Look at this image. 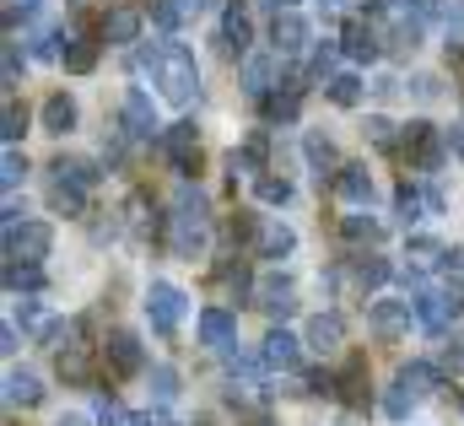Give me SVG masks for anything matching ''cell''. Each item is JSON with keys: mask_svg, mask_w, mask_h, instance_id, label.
Instances as JSON below:
<instances>
[{"mask_svg": "<svg viewBox=\"0 0 464 426\" xmlns=\"http://www.w3.org/2000/svg\"><path fill=\"white\" fill-rule=\"evenodd\" d=\"M341 394L346 405H367V356H351L346 373H341Z\"/></svg>", "mask_w": 464, "mask_h": 426, "instance_id": "cb8c5ba5", "label": "cell"}, {"mask_svg": "<svg viewBox=\"0 0 464 426\" xmlns=\"http://www.w3.org/2000/svg\"><path fill=\"white\" fill-rule=\"evenodd\" d=\"M276 71H281V54H254V60L243 65V87H248V98H270Z\"/></svg>", "mask_w": 464, "mask_h": 426, "instance_id": "9a60e30c", "label": "cell"}, {"mask_svg": "<svg viewBox=\"0 0 464 426\" xmlns=\"http://www.w3.org/2000/svg\"><path fill=\"white\" fill-rule=\"evenodd\" d=\"M400 216H405V221L421 216V195H416V189H400Z\"/></svg>", "mask_w": 464, "mask_h": 426, "instance_id": "bcb514c9", "label": "cell"}, {"mask_svg": "<svg viewBox=\"0 0 464 426\" xmlns=\"http://www.w3.org/2000/svg\"><path fill=\"white\" fill-rule=\"evenodd\" d=\"M135 426H173V421H162V416H135Z\"/></svg>", "mask_w": 464, "mask_h": 426, "instance_id": "db71d44e", "label": "cell"}, {"mask_svg": "<svg viewBox=\"0 0 464 426\" xmlns=\"http://www.w3.org/2000/svg\"><path fill=\"white\" fill-rule=\"evenodd\" d=\"M140 38V11L135 5H114L103 16V44H135Z\"/></svg>", "mask_w": 464, "mask_h": 426, "instance_id": "e0dca14e", "label": "cell"}, {"mask_svg": "<svg viewBox=\"0 0 464 426\" xmlns=\"http://www.w3.org/2000/svg\"><path fill=\"white\" fill-rule=\"evenodd\" d=\"M54 179L71 184V189H92V184H98V168L82 162V157H60V162H54Z\"/></svg>", "mask_w": 464, "mask_h": 426, "instance_id": "7402d4cb", "label": "cell"}, {"mask_svg": "<svg viewBox=\"0 0 464 426\" xmlns=\"http://www.w3.org/2000/svg\"><path fill=\"white\" fill-rule=\"evenodd\" d=\"M335 195L351 200V206H367V200H372V179H367V168H356V162L341 168V173H335Z\"/></svg>", "mask_w": 464, "mask_h": 426, "instance_id": "ac0fdd59", "label": "cell"}, {"mask_svg": "<svg viewBox=\"0 0 464 426\" xmlns=\"http://www.w3.org/2000/svg\"><path fill=\"white\" fill-rule=\"evenodd\" d=\"M443 362H449V373H464V334H454V345H449Z\"/></svg>", "mask_w": 464, "mask_h": 426, "instance_id": "681fc988", "label": "cell"}, {"mask_svg": "<svg viewBox=\"0 0 464 426\" xmlns=\"http://www.w3.org/2000/svg\"><path fill=\"white\" fill-rule=\"evenodd\" d=\"M443 27H449V54H454V49H464V5H454V11L443 16Z\"/></svg>", "mask_w": 464, "mask_h": 426, "instance_id": "60d3db41", "label": "cell"}, {"mask_svg": "<svg viewBox=\"0 0 464 426\" xmlns=\"http://www.w3.org/2000/svg\"><path fill=\"white\" fill-rule=\"evenodd\" d=\"M38 11V0H5V27H16V22H27Z\"/></svg>", "mask_w": 464, "mask_h": 426, "instance_id": "ee69618b", "label": "cell"}, {"mask_svg": "<svg viewBox=\"0 0 464 426\" xmlns=\"http://www.w3.org/2000/svg\"><path fill=\"white\" fill-rule=\"evenodd\" d=\"M103 362H109V373H114V378L140 373V340H135V334H124V329L109 334V340H103Z\"/></svg>", "mask_w": 464, "mask_h": 426, "instance_id": "ba28073f", "label": "cell"}, {"mask_svg": "<svg viewBox=\"0 0 464 426\" xmlns=\"http://www.w3.org/2000/svg\"><path fill=\"white\" fill-rule=\"evenodd\" d=\"M259 200L286 206V200H292V184H286V179H259Z\"/></svg>", "mask_w": 464, "mask_h": 426, "instance_id": "74e56055", "label": "cell"}, {"mask_svg": "<svg viewBox=\"0 0 464 426\" xmlns=\"http://www.w3.org/2000/svg\"><path fill=\"white\" fill-rule=\"evenodd\" d=\"M206 232H211V216H206V195L200 189H179V200H173V248L184 254V259H195L200 248H206Z\"/></svg>", "mask_w": 464, "mask_h": 426, "instance_id": "7a4b0ae2", "label": "cell"}, {"mask_svg": "<svg viewBox=\"0 0 464 426\" xmlns=\"http://www.w3.org/2000/svg\"><path fill=\"white\" fill-rule=\"evenodd\" d=\"M22 329H27L33 340H49V334H54V319L44 314V303H22Z\"/></svg>", "mask_w": 464, "mask_h": 426, "instance_id": "d6a6232c", "label": "cell"}, {"mask_svg": "<svg viewBox=\"0 0 464 426\" xmlns=\"http://www.w3.org/2000/svg\"><path fill=\"white\" fill-rule=\"evenodd\" d=\"M5 286H11V292H44V270L11 259V265H5Z\"/></svg>", "mask_w": 464, "mask_h": 426, "instance_id": "4316f807", "label": "cell"}, {"mask_svg": "<svg viewBox=\"0 0 464 426\" xmlns=\"http://www.w3.org/2000/svg\"><path fill=\"white\" fill-rule=\"evenodd\" d=\"M297 248V232L286 227V221H265L259 227V254L265 259H281V254H292Z\"/></svg>", "mask_w": 464, "mask_h": 426, "instance_id": "d6986e66", "label": "cell"}, {"mask_svg": "<svg viewBox=\"0 0 464 426\" xmlns=\"http://www.w3.org/2000/svg\"><path fill=\"white\" fill-rule=\"evenodd\" d=\"M341 340H346L341 314H319V319L308 324V345H314V351H330V345H341Z\"/></svg>", "mask_w": 464, "mask_h": 426, "instance_id": "44dd1931", "label": "cell"}, {"mask_svg": "<svg viewBox=\"0 0 464 426\" xmlns=\"http://www.w3.org/2000/svg\"><path fill=\"white\" fill-rule=\"evenodd\" d=\"M162 151L173 157L179 173H195V157H200V146H195V124H173V130L162 135Z\"/></svg>", "mask_w": 464, "mask_h": 426, "instance_id": "4fadbf2b", "label": "cell"}, {"mask_svg": "<svg viewBox=\"0 0 464 426\" xmlns=\"http://www.w3.org/2000/svg\"><path fill=\"white\" fill-rule=\"evenodd\" d=\"M389 276H394V270H389L383 259H367V265H362V286H383Z\"/></svg>", "mask_w": 464, "mask_h": 426, "instance_id": "7bdbcfd3", "label": "cell"}, {"mask_svg": "<svg viewBox=\"0 0 464 426\" xmlns=\"http://www.w3.org/2000/svg\"><path fill=\"white\" fill-rule=\"evenodd\" d=\"M22 173H27V162L16 157V146H5V162H0V184H5V189H16V184H22Z\"/></svg>", "mask_w": 464, "mask_h": 426, "instance_id": "d590c367", "label": "cell"}, {"mask_svg": "<svg viewBox=\"0 0 464 426\" xmlns=\"http://www.w3.org/2000/svg\"><path fill=\"white\" fill-rule=\"evenodd\" d=\"M330 98H335L341 108H351L356 98H362V82H356V76H330Z\"/></svg>", "mask_w": 464, "mask_h": 426, "instance_id": "e575fe53", "label": "cell"}, {"mask_svg": "<svg viewBox=\"0 0 464 426\" xmlns=\"http://www.w3.org/2000/svg\"><path fill=\"white\" fill-rule=\"evenodd\" d=\"M179 16H184L179 0H151V22H157V27H179Z\"/></svg>", "mask_w": 464, "mask_h": 426, "instance_id": "f35d334b", "label": "cell"}, {"mask_svg": "<svg viewBox=\"0 0 464 426\" xmlns=\"http://www.w3.org/2000/svg\"><path fill=\"white\" fill-rule=\"evenodd\" d=\"M411 314H416V303H372V334H383V340H394V334H405L411 329Z\"/></svg>", "mask_w": 464, "mask_h": 426, "instance_id": "7c38bea8", "label": "cell"}, {"mask_svg": "<svg viewBox=\"0 0 464 426\" xmlns=\"http://www.w3.org/2000/svg\"><path fill=\"white\" fill-rule=\"evenodd\" d=\"M449 314H459V303L449 297V286H443V292H421V297H416V324H421L427 334H443Z\"/></svg>", "mask_w": 464, "mask_h": 426, "instance_id": "9c48e42d", "label": "cell"}, {"mask_svg": "<svg viewBox=\"0 0 464 426\" xmlns=\"http://www.w3.org/2000/svg\"><path fill=\"white\" fill-rule=\"evenodd\" d=\"M200 340H206L211 351H232V340H237V319H232L227 308H206V314H200Z\"/></svg>", "mask_w": 464, "mask_h": 426, "instance_id": "5bb4252c", "label": "cell"}, {"mask_svg": "<svg viewBox=\"0 0 464 426\" xmlns=\"http://www.w3.org/2000/svg\"><path fill=\"white\" fill-rule=\"evenodd\" d=\"M44 130H49V135H65V130H76V103H71L65 92H54V98L44 103Z\"/></svg>", "mask_w": 464, "mask_h": 426, "instance_id": "603a6c76", "label": "cell"}, {"mask_svg": "<svg viewBox=\"0 0 464 426\" xmlns=\"http://www.w3.org/2000/svg\"><path fill=\"white\" fill-rule=\"evenodd\" d=\"M259 103H265V119H270V124H292V119H297V87L270 92V98H259Z\"/></svg>", "mask_w": 464, "mask_h": 426, "instance_id": "83f0119b", "label": "cell"}, {"mask_svg": "<svg viewBox=\"0 0 464 426\" xmlns=\"http://www.w3.org/2000/svg\"><path fill=\"white\" fill-rule=\"evenodd\" d=\"M400 146L416 157V168H438V162H443V146H449V135H438L432 124H405Z\"/></svg>", "mask_w": 464, "mask_h": 426, "instance_id": "8992f818", "label": "cell"}, {"mask_svg": "<svg viewBox=\"0 0 464 426\" xmlns=\"http://www.w3.org/2000/svg\"><path fill=\"white\" fill-rule=\"evenodd\" d=\"M411 254H416V259H438V254H443V248H438V243H432V237H411Z\"/></svg>", "mask_w": 464, "mask_h": 426, "instance_id": "c3c4849f", "label": "cell"}, {"mask_svg": "<svg viewBox=\"0 0 464 426\" xmlns=\"http://www.w3.org/2000/svg\"><path fill=\"white\" fill-rule=\"evenodd\" d=\"M49 206L54 211H71V216H82V206H87V189H71V184H49Z\"/></svg>", "mask_w": 464, "mask_h": 426, "instance_id": "4dcf8cb0", "label": "cell"}, {"mask_svg": "<svg viewBox=\"0 0 464 426\" xmlns=\"http://www.w3.org/2000/svg\"><path fill=\"white\" fill-rule=\"evenodd\" d=\"M38 400H44V378H38L33 367H11V373H5V405L33 411Z\"/></svg>", "mask_w": 464, "mask_h": 426, "instance_id": "8fae6325", "label": "cell"}, {"mask_svg": "<svg viewBox=\"0 0 464 426\" xmlns=\"http://www.w3.org/2000/svg\"><path fill=\"white\" fill-rule=\"evenodd\" d=\"M346 237H356V243H378V237H383V221H378V216H346Z\"/></svg>", "mask_w": 464, "mask_h": 426, "instance_id": "836d02e7", "label": "cell"}, {"mask_svg": "<svg viewBox=\"0 0 464 426\" xmlns=\"http://www.w3.org/2000/svg\"><path fill=\"white\" fill-rule=\"evenodd\" d=\"M265 367H281V373H292V367H303V351H297V340L286 334V329H270L265 334Z\"/></svg>", "mask_w": 464, "mask_h": 426, "instance_id": "2e32d148", "label": "cell"}, {"mask_svg": "<svg viewBox=\"0 0 464 426\" xmlns=\"http://www.w3.org/2000/svg\"><path fill=\"white\" fill-rule=\"evenodd\" d=\"M60 378L87 383V345H60Z\"/></svg>", "mask_w": 464, "mask_h": 426, "instance_id": "f546056e", "label": "cell"}, {"mask_svg": "<svg viewBox=\"0 0 464 426\" xmlns=\"http://www.w3.org/2000/svg\"><path fill=\"white\" fill-rule=\"evenodd\" d=\"M146 319L157 334H173L179 324H184V292L173 286V281H151V292H146Z\"/></svg>", "mask_w": 464, "mask_h": 426, "instance_id": "5b68a950", "label": "cell"}, {"mask_svg": "<svg viewBox=\"0 0 464 426\" xmlns=\"http://www.w3.org/2000/svg\"><path fill=\"white\" fill-rule=\"evenodd\" d=\"M367 140L372 146H394V124L389 119H367Z\"/></svg>", "mask_w": 464, "mask_h": 426, "instance_id": "b9f144b4", "label": "cell"}, {"mask_svg": "<svg viewBox=\"0 0 464 426\" xmlns=\"http://www.w3.org/2000/svg\"><path fill=\"white\" fill-rule=\"evenodd\" d=\"M303 157H308V168H314L319 179H324V168H335V146H330L324 135H308V140H303Z\"/></svg>", "mask_w": 464, "mask_h": 426, "instance_id": "f1b7e54d", "label": "cell"}, {"mask_svg": "<svg viewBox=\"0 0 464 426\" xmlns=\"http://www.w3.org/2000/svg\"><path fill=\"white\" fill-rule=\"evenodd\" d=\"M16 76H22V54L16 44H5V87H16Z\"/></svg>", "mask_w": 464, "mask_h": 426, "instance_id": "7dc6e473", "label": "cell"}, {"mask_svg": "<svg viewBox=\"0 0 464 426\" xmlns=\"http://www.w3.org/2000/svg\"><path fill=\"white\" fill-rule=\"evenodd\" d=\"M98 65V44H87V38H76L71 49H65V71H76V76H87Z\"/></svg>", "mask_w": 464, "mask_h": 426, "instance_id": "1f68e13d", "label": "cell"}, {"mask_svg": "<svg viewBox=\"0 0 464 426\" xmlns=\"http://www.w3.org/2000/svg\"><path fill=\"white\" fill-rule=\"evenodd\" d=\"M157 87H162V98L173 108L195 103V92H200V71H195V54L189 49H179V44H168L162 54H157Z\"/></svg>", "mask_w": 464, "mask_h": 426, "instance_id": "6da1fadb", "label": "cell"}, {"mask_svg": "<svg viewBox=\"0 0 464 426\" xmlns=\"http://www.w3.org/2000/svg\"><path fill=\"white\" fill-rule=\"evenodd\" d=\"M151 394L168 405V400L179 394V373H173V367H157V373H151Z\"/></svg>", "mask_w": 464, "mask_h": 426, "instance_id": "8d00e7d4", "label": "cell"}, {"mask_svg": "<svg viewBox=\"0 0 464 426\" xmlns=\"http://www.w3.org/2000/svg\"><path fill=\"white\" fill-rule=\"evenodd\" d=\"M49 243H54V232H49V221H16V227H5V259H22V265H38V259L49 254Z\"/></svg>", "mask_w": 464, "mask_h": 426, "instance_id": "277c9868", "label": "cell"}, {"mask_svg": "<svg viewBox=\"0 0 464 426\" xmlns=\"http://www.w3.org/2000/svg\"><path fill=\"white\" fill-rule=\"evenodd\" d=\"M206 5H211V0H179V11H184V16H189V11H206Z\"/></svg>", "mask_w": 464, "mask_h": 426, "instance_id": "f5cc1de1", "label": "cell"}, {"mask_svg": "<svg viewBox=\"0 0 464 426\" xmlns=\"http://www.w3.org/2000/svg\"><path fill=\"white\" fill-rule=\"evenodd\" d=\"M0 351H5V356L16 351V324H5V329H0Z\"/></svg>", "mask_w": 464, "mask_h": 426, "instance_id": "f907efd6", "label": "cell"}, {"mask_svg": "<svg viewBox=\"0 0 464 426\" xmlns=\"http://www.w3.org/2000/svg\"><path fill=\"white\" fill-rule=\"evenodd\" d=\"M346 54L351 60H372V54H378V38H372V27H367L362 16L346 22Z\"/></svg>", "mask_w": 464, "mask_h": 426, "instance_id": "d4e9b609", "label": "cell"}, {"mask_svg": "<svg viewBox=\"0 0 464 426\" xmlns=\"http://www.w3.org/2000/svg\"><path fill=\"white\" fill-rule=\"evenodd\" d=\"M265 5H270V11H286V5H292V0H265Z\"/></svg>", "mask_w": 464, "mask_h": 426, "instance_id": "9f6ffc18", "label": "cell"}, {"mask_svg": "<svg viewBox=\"0 0 464 426\" xmlns=\"http://www.w3.org/2000/svg\"><path fill=\"white\" fill-rule=\"evenodd\" d=\"M259 308L276 314V319H286L292 314V281H265L259 286Z\"/></svg>", "mask_w": 464, "mask_h": 426, "instance_id": "484cf974", "label": "cell"}, {"mask_svg": "<svg viewBox=\"0 0 464 426\" xmlns=\"http://www.w3.org/2000/svg\"><path fill=\"white\" fill-rule=\"evenodd\" d=\"M217 276H222V286H232V292H248V270L243 265H222Z\"/></svg>", "mask_w": 464, "mask_h": 426, "instance_id": "f6af8a7d", "label": "cell"}, {"mask_svg": "<svg viewBox=\"0 0 464 426\" xmlns=\"http://www.w3.org/2000/svg\"><path fill=\"white\" fill-rule=\"evenodd\" d=\"M60 426H87V416H60Z\"/></svg>", "mask_w": 464, "mask_h": 426, "instance_id": "11a10c76", "label": "cell"}, {"mask_svg": "<svg viewBox=\"0 0 464 426\" xmlns=\"http://www.w3.org/2000/svg\"><path fill=\"white\" fill-rule=\"evenodd\" d=\"M22 130H27V113H22L16 103H5V130H0V135L16 146V140H22Z\"/></svg>", "mask_w": 464, "mask_h": 426, "instance_id": "ab89813d", "label": "cell"}, {"mask_svg": "<svg viewBox=\"0 0 464 426\" xmlns=\"http://www.w3.org/2000/svg\"><path fill=\"white\" fill-rule=\"evenodd\" d=\"M248 38H254L248 11H243V0H232L227 16H222V44H227V49H248Z\"/></svg>", "mask_w": 464, "mask_h": 426, "instance_id": "ffe728a7", "label": "cell"}, {"mask_svg": "<svg viewBox=\"0 0 464 426\" xmlns=\"http://www.w3.org/2000/svg\"><path fill=\"white\" fill-rule=\"evenodd\" d=\"M432 389H438V367H427V362H411V367H400L394 389L383 394V411H389L394 421H405V416H411V405H416V400H427Z\"/></svg>", "mask_w": 464, "mask_h": 426, "instance_id": "3957f363", "label": "cell"}, {"mask_svg": "<svg viewBox=\"0 0 464 426\" xmlns=\"http://www.w3.org/2000/svg\"><path fill=\"white\" fill-rule=\"evenodd\" d=\"M124 130H130L135 140H151V135H157V103H151L140 87L124 92Z\"/></svg>", "mask_w": 464, "mask_h": 426, "instance_id": "52a82bcc", "label": "cell"}, {"mask_svg": "<svg viewBox=\"0 0 464 426\" xmlns=\"http://www.w3.org/2000/svg\"><path fill=\"white\" fill-rule=\"evenodd\" d=\"M449 146H454V151L464 157V124H459V130H449Z\"/></svg>", "mask_w": 464, "mask_h": 426, "instance_id": "816d5d0a", "label": "cell"}, {"mask_svg": "<svg viewBox=\"0 0 464 426\" xmlns=\"http://www.w3.org/2000/svg\"><path fill=\"white\" fill-rule=\"evenodd\" d=\"M270 44H276V54H297V49L308 44V22H303L297 11H276V22H270Z\"/></svg>", "mask_w": 464, "mask_h": 426, "instance_id": "30bf717a", "label": "cell"}]
</instances>
